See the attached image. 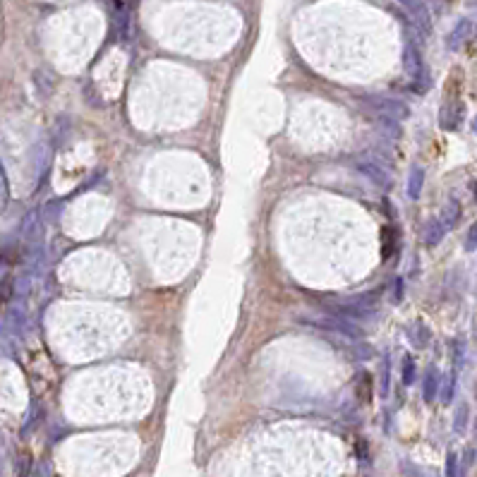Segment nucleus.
Listing matches in <instances>:
<instances>
[{
    "instance_id": "nucleus-21",
    "label": "nucleus",
    "mask_w": 477,
    "mask_h": 477,
    "mask_svg": "<svg viewBox=\"0 0 477 477\" xmlns=\"http://www.w3.org/2000/svg\"><path fill=\"white\" fill-rule=\"evenodd\" d=\"M113 3H115V8H118V10H123V8H125V3H128V0H113Z\"/></svg>"
},
{
    "instance_id": "nucleus-22",
    "label": "nucleus",
    "mask_w": 477,
    "mask_h": 477,
    "mask_svg": "<svg viewBox=\"0 0 477 477\" xmlns=\"http://www.w3.org/2000/svg\"><path fill=\"white\" fill-rule=\"evenodd\" d=\"M470 187H473V192H475V202H477V183H473V185H470Z\"/></svg>"
},
{
    "instance_id": "nucleus-8",
    "label": "nucleus",
    "mask_w": 477,
    "mask_h": 477,
    "mask_svg": "<svg viewBox=\"0 0 477 477\" xmlns=\"http://www.w3.org/2000/svg\"><path fill=\"white\" fill-rule=\"evenodd\" d=\"M446 233H449V228L444 226V221H441L439 216L432 218V221L427 223V228H425V245H427V247L439 245V242L444 240Z\"/></svg>"
},
{
    "instance_id": "nucleus-17",
    "label": "nucleus",
    "mask_w": 477,
    "mask_h": 477,
    "mask_svg": "<svg viewBox=\"0 0 477 477\" xmlns=\"http://www.w3.org/2000/svg\"><path fill=\"white\" fill-rule=\"evenodd\" d=\"M475 247H477V223L468 231V240H465V250L468 252H473Z\"/></svg>"
},
{
    "instance_id": "nucleus-9",
    "label": "nucleus",
    "mask_w": 477,
    "mask_h": 477,
    "mask_svg": "<svg viewBox=\"0 0 477 477\" xmlns=\"http://www.w3.org/2000/svg\"><path fill=\"white\" fill-rule=\"evenodd\" d=\"M439 388H441V379H439V374H437V367H430L425 372V379H422V396H425V401L427 403L434 401Z\"/></svg>"
},
{
    "instance_id": "nucleus-15",
    "label": "nucleus",
    "mask_w": 477,
    "mask_h": 477,
    "mask_svg": "<svg viewBox=\"0 0 477 477\" xmlns=\"http://www.w3.org/2000/svg\"><path fill=\"white\" fill-rule=\"evenodd\" d=\"M465 425H468V406H458V412H456V420H454V430L458 432H465Z\"/></svg>"
},
{
    "instance_id": "nucleus-5",
    "label": "nucleus",
    "mask_w": 477,
    "mask_h": 477,
    "mask_svg": "<svg viewBox=\"0 0 477 477\" xmlns=\"http://www.w3.org/2000/svg\"><path fill=\"white\" fill-rule=\"evenodd\" d=\"M367 106H372L377 110V115H386V118H393L398 123L410 118V106L401 99H379L377 96V99H369Z\"/></svg>"
},
{
    "instance_id": "nucleus-10",
    "label": "nucleus",
    "mask_w": 477,
    "mask_h": 477,
    "mask_svg": "<svg viewBox=\"0 0 477 477\" xmlns=\"http://www.w3.org/2000/svg\"><path fill=\"white\" fill-rule=\"evenodd\" d=\"M422 185H425V170H422L420 165H412L410 175H408V197H410V199L420 197Z\"/></svg>"
},
{
    "instance_id": "nucleus-12",
    "label": "nucleus",
    "mask_w": 477,
    "mask_h": 477,
    "mask_svg": "<svg viewBox=\"0 0 477 477\" xmlns=\"http://www.w3.org/2000/svg\"><path fill=\"white\" fill-rule=\"evenodd\" d=\"M388 386H391V355L384 353V364H382V396H388Z\"/></svg>"
},
{
    "instance_id": "nucleus-14",
    "label": "nucleus",
    "mask_w": 477,
    "mask_h": 477,
    "mask_svg": "<svg viewBox=\"0 0 477 477\" xmlns=\"http://www.w3.org/2000/svg\"><path fill=\"white\" fill-rule=\"evenodd\" d=\"M454 391H456V369L446 377V382L441 384V401H444V406H449L451 398H454Z\"/></svg>"
},
{
    "instance_id": "nucleus-3",
    "label": "nucleus",
    "mask_w": 477,
    "mask_h": 477,
    "mask_svg": "<svg viewBox=\"0 0 477 477\" xmlns=\"http://www.w3.org/2000/svg\"><path fill=\"white\" fill-rule=\"evenodd\" d=\"M403 67H406L408 77L412 80L415 91L425 94V91L430 89V72H427V65H425V60H422L420 51H417L412 43H408L406 46V53H403Z\"/></svg>"
},
{
    "instance_id": "nucleus-20",
    "label": "nucleus",
    "mask_w": 477,
    "mask_h": 477,
    "mask_svg": "<svg viewBox=\"0 0 477 477\" xmlns=\"http://www.w3.org/2000/svg\"><path fill=\"white\" fill-rule=\"evenodd\" d=\"M34 477H48V468H46V465H41L38 470H34Z\"/></svg>"
},
{
    "instance_id": "nucleus-4",
    "label": "nucleus",
    "mask_w": 477,
    "mask_h": 477,
    "mask_svg": "<svg viewBox=\"0 0 477 477\" xmlns=\"http://www.w3.org/2000/svg\"><path fill=\"white\" fill-rule=\"evenodd\" d=\"M353 165L358 173H362L364 178L372 180L377 187L382 189H391L393 180H391V173H388L386 165H382V161L379 159H369V156H358L353 159Z\"/></svg>"
},
{
    "instance_id": "nucleus-24",
    "label": "nucleus",
    "mask_w": 477,
    "mask_h": 477,
    "mask_svg": "<svg viewBox=\"0 0 477 477\" xmlns=\"http://www.w3.org/2000/svg\"><path fill=\"white\" fill-rule=\"evenodd\" d=\"M475 38H477V36H475Z\"/></svg>"
},
{
    "instance_id": "nucleus-13",
    "label": "nucleus",
    "mask_w": 477,
    "mask_h": 477,
    "mask_svg": "<svg viewBox=\"0 0 477 477\" xmlns=\"http://www.w3.org/2000/svg\"><path fill=\"white\" fill-rule=\"evenodd\" d=\"M412 382H415V362L410 355H403V386H412Z\"/></svg>"
},
{
    "instance_id": "nucleus-2",
    "label": "nucleus",
    "mask_w": 477,
    "mask_h": 477,
    "mask_svg": "<svg viewBox=\"0 0 477 477\" xmlns=\"http://www.w3.org/2000/svg\"><path fill=\"white\" fill-rule=\"evenodd\" d=\"M379 295L377 293H362L355 295V298L348 300H336V303H329V314H338V317H348V319H369L377 310Z\"/></svg>"
},
{
    "instance_id": "nucleus-1",
    "label": "nucleus",
    "mask_w": 477,
    "mask_h": 477,
    "mask_svg": "<svg viewBox=\"0 0 477 477\" xmlns=\"http://www.w3.org/2000/svg\"><path fill=\"white\" fill-rule=\"evenodd\" d=\"M298 321H300V324H305V326H310V329L329 331V334L343 336V338H348V340H358L360 336H362L360 324H355V321L348 319V317H338V314H329V312L300 314Z\"/></svg>"
},
{
    "instance_id": "nucleus-6",
    "label": "nucleus",
    "mask_w": 477,
    "mask_h": 477,
    "mask_svg": "<svg viewBox=\"0 0 477 477\" xmlns=\"http://www.w3.org/2000/svg\"><path fill=\"white\" fill-rule=\"evenodd\" d=\"M398 3L403 5L408 17L412 19V24L427 36V34L432 32V17H430V10H427L425 0H398Z\"/></svg>"
},
{
    "instance_id": "nucleus-16",
    "label": "nucleus",
    "mask_w": 477,
    "mask_h": 477,
    "mask_svg": "<svg viewBox=\"0 0 477 477\" xmlns=\"http://www.w3.org/2000/svg\"><path fill=\"white\" fill-rule=\"evenodd\" d=\"M446 477H458V458H456V454H449V458H446Z\"/></svg>"
},
{
    "instance_id": "nucleus-18",
    "label": "nucleus",
    "mask_w": 477,
    "mask_h": 477,
    "mask_svg": "<svg viewBox=\"0 0 477 477\" xmlns=\"http://www.w3.org/2000/svg\"><path fill=\"white\" fill-rule=\"evenodd\" d=\"M10 199V187H8V173L3 170V204H8Z\"/></svg>"
},
{
    "instance_id": "nucleus-7",
    "label": "nucleus",
    "mask_w": 477,
    "mask_h": 477,
    "mask_svg": "<svg viewBox=\"0 0 477 477\" xmlns=\"http://www.w3.org/2000/svg\"><path fill=\"white\" fill-rule=\"evenodd\" d=\"M470 34H473V24H470V19H461V22L454 27V32L449 34L446 43H449L451 51H458V48L465 46V41L470 38Z\"/></svg>"
},
{
    "instance_id": "nucleus-19",
    "label": "nucleus",
    "mask_w": 477,
    "mask_h": 477,
    "mask_svg": "<svg viewBox=\"0 0 477 477\" xmlns=\"http://www.w3.org/2000/svg\"><path fill=\"white\" fill-rule=\"evenodd\" d=\"M393 298H396V303L398 300H403V281L401 279L396 281V295H393Z\"/></svg>"
},
{
    "instance_id": "nucleus-23",
    "label": "nucleus",
    "mask_w": 477,
    "mask_h": 477,
    "mask_svg": "<svg viewBox=\"0 0 477 477\" xmlns=\"http://www.w3.org/2000/svg\"><path fill=\"white\" fill-rule=\"evenodd\" d=\"M473 130H475V135H477V115H475V120H473Z\"/></svg>"
},
{
    "instance_id": "nucleus-11",
    "label": "nucleus",
    "mask_w": 477,
    "mask_h": 477,
    "mask_svg": "<svg viewBox=\"0 0 477 477\" xmlns=\"http://www.w3.org/2000/svg\"><path fill=\"white\" fill-rule=\"evenodd\" d=\"M439 218H441V221H444V226L451 231V228H454L456 223L461 221V204L456 202V199H451V202L444 207V211L439 213Z\"/></svg>"
}]
</instances>
